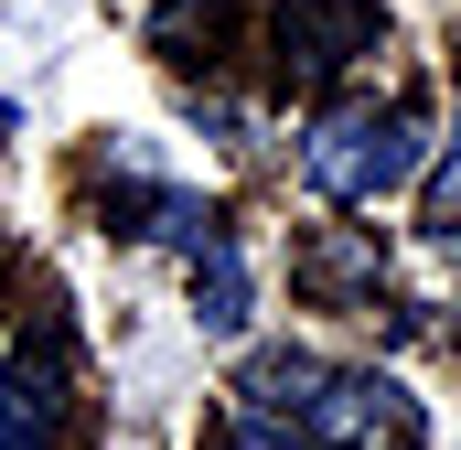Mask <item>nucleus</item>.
<instances>
[{"instance_id": "423d86ee", "label": "nucleus", "mask_w": 461, "mask_h": 450, "mask_svg": "<svg viewBox=\"0 0 461 450\" xmlns=\"http://www.w3.org/2000/svg\"><path fill=\"white\" fill-rule=\"evenodd\" d=\"M301 279L333 301V290H365V279H375V257H365L354 236H333V247H312V257H301Z\"/></svg>"}, {"instance_id": "0eeeda50", "label": "nucleus", "mask_w": 461, "mask_h": 450, "mask_svg": "<svg viewBox=\"0 0 461 450\" xmlns=\"http://www.w3.org/2000/svg\"><path fill=\"white\" fill-rule=\"evenodd\" d=\"M451 225H461V118L440 140V172H429V236H451Z\"/></svg>"}, {"instance_id": "20e7f679", "label": "nucleus", "mask_w": 461, "mask_h": 450, "mask_svg": "<svg viewBox=\"0 0 461 450\" xmlns=\"http://www.w3.org/2000/svg\"><path fill=\"white\" fill-rule=\"evenodd\" d=\"M54 418H65V333L11 354V375H0V450H54Z\"/></svg>"}, {"instance_id": "1a4fd4ad", "label": "nucleus", "mask_w": 461, "mask_h": 450, "mask_svg": "<svg viewBox=\"0 0 461 450\" xmlns=\"http://www.w3.org/2000/svg\"><path fill=\"white\" fill-rule=\"evenodd\" d=\"M440 247H451V257H461V225H451V236H440Z\"/></svg>"}, {"instance_id": "f257e3e1", "label": "nucleus", "mask_w": 461, "mask_h": 450, "mask_svg": "<svg viewBox=\"0 0 461 450\" xmlns=\"http://www.w3.org/2000/svg\"><path fill=\"white\" fill-rule=\"evenodd\" d=\"M247 418H279V429H312L333 450H419V397L375 364H333V354H247L236 375Z\"/></svg>"}, {"instance_id": "7ed1b4c3", "label": "nucleus", "mask_w": 461, "mask_h": 450, "mask_svg": "<svg viewBox=\"0 0 461 450\" xmlns=\"http://www.w3.org/2000/svg\"><path fill=\"white\" fill-rule=\"evenodd\" d=\"M375 43H386V0H279V76H301V86L344 76Z\"/></svg>"}, {"instance_id": "f03ea898", "label": "nucleus", "mask_w": 461, "mask_h": 450, "mask_svg": "<svg viewBox=\"0 0 461 450\" xmlns=\"http://www.w3.org/2000/svg\"><path fill=\"white\" fill-rule=\"evenodd\" d=\"M429 172V129L408 97H344L301 129V183L322 204H375V194H408Z\"/></svg>"}, {"instance_id": "6e6552de", "label": "nucleus", "mask_w": 461, "mask_h": 450, "mask_svg": "<svg viewBox=\"0 0 461 450\" xmlns=\"http://www.w3.org/2000/svg\"><path fill=\"white\" fill-rule=\"evenodd\" d=\"M226 450H333V440H312V429H279V418H236Z\"/></svg>"}, {"instance_id": "39448f33", "label": "nucleus", "mask_w": 461, "mask_h": 450, "mask_svg": "<svg viewBox=\"0 0 461 450\" xmlns=\"http://www.w3.org/2000/svg\"><path fill=\"white\" fill-rule=\"evenodd\" d=\"M247 311H258V279H247V257H236V236H215L204 257H194V322L215 343L247 333Z\"/></svg>"}]
</instances>
